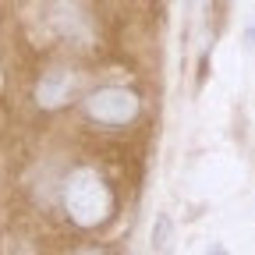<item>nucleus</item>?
<instances>
[{
	"mask_svg": "<svg viewBox=\"0 0 255 255\" xmlns=\"http://www.w3.org/2000/svg\"><path fill=\"white\" fill-rule=\"evenodd\" d=\"M60 206L78 227H100L114 216V191L100 170L75 167L60 184Z\"/></svg>",
	"mask_w": 255,
	"mask_h": 255,
	"instance_id": "nucleus-1",
	"label": "nucleus"
},
{
	"mask_svg": "<svg viewBox=\"0 0 255 255\" xmlns=\"http://www.w3.org/2000/svg\"><path fill=\"white\" fill-rule=\"evenodd\" d=\"M85 117L96 121V124H107V128H124V124H131L142 110L138 103V96L131 89H124V85H103V89H96L85 96V103H82Z\"/></svg>",
	"mask_w": 255,
	"mask_h": 255,
	"instance_id": "nucleus-2",
	"label": "nucleus"
},
{
	"mask_svg": "<svg viewBox=\"0 0 255 255\" xmlns=\"http://www.w3.org/2000/svg\"><path fill=\"white\" fill-rule=\"evenodd\" d=\"M206 255H231V252L223 248V245H209V248H206Z\"/></svg>",
	"mask_w": 255,
	"mask_h": 255,
	"instance_id": "nucleus-5",
	"label": "nucleus"
},
{
	"mask_svg": "<svg viewBox=\"0 0 255 255\" xmlns=\"http://www.w3.org/2000/svg\"><path fill=\"white\" fill-rule=\"evenodd\" d=\"M152 252L156 255H170L174 252V220L167 213H159L152 223Z\"/></svg>",
	"mask_w": 255,
	"mask_h": 255,
	"instance_id": "nucleus-4",
	"label": "nucleus"
},
{
	"mask_svg": "<svg viewBox=\"0 0 255 255\" xmlns=\"http://www.w3.org/2000/svg\"><path fill=\"white\" fill-rule=\"evenodd\" d=\"M78 85V75L71 68H64V64H57V68L43 71V78L36 82V103L53 110V107H64L71 100V92Z\"/></svg>",
	"mask_w": 255,
	"mask_h": 255,
	"instance_id": "nucleus-3",
	"label": "nucleus"
},
{
	"mask_svg": "<svg viewBox=\"0 0 255 255\" xmlns=\"http://www.w3.org/2000/svg\"><path fill=\"white\" fill-rule=\"evenodd\" d=\"M78 255H107L103 248H85V252H78Z\"/></svg>",
	"mask_w": 255,
	"mask_h": 255,
	"instance_id": "nucleus-6",
	"label": "nucleus"
},
{
	"mask_svg": "<svg viewBox=\"0 0 255 255\" xmlns=\"http://www.w3.org/2000/svg\"><path fill=\"white\" fill-rule=\"evenodd\" d=\"M248 39H252V43H255V25H252V28H248ZM252 50H255V46H252Z\"/></svg>",
	"mask_w": 255,
	"mask_h": 255,
	"instance_id": "nucleus-7",
	"label": "nucleus"
}]
</instances>
